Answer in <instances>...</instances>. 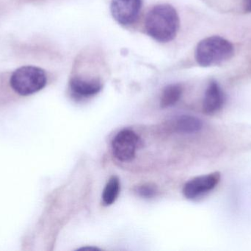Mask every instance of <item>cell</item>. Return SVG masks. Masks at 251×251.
<instances>
[{
    "label": "cell",
    "mask_w": 251,
    "mask_h": 251,
    "mask_svg": "<svg viewBox=\"0 0 251 251\" xmlns=\"http://www.w3.org/2000/svg\"><path fill=\"white\" fill-rule=\"evenodd\" d=\"M137 192L140 197H145V198H151L156 195L157 190L154 186L151 185V184H144V185L138 187Z\"/></svg>",
    "instance_id": "7c38bea8"
},
{
    "label": "cell",
    "mask_w": 251,
    "mask_h": 251,
    "mask_svg": "<svg viewBox=\"0 0 251 251\" xmlns=\"http://www.w3.org/2000/svg\"><path fill=\"white\" fill-rule=\"evenodd\" d=\"M143 0H112L110 10L113 17L122 25H129L137 20Z\"/></svg>",
    "instance_id": "8992f818"
},
{
    "label": "cell",
    "mask_w": 251,
    "mask_h": 251,
    "mask_svg": "<svg viewBox=\"0 0 251 251\" xmlns=\"http://www.w3.org/2000/svg\"><path fill=\"white\" fill-rule=\"evenodd\" d=\"M221 181V174L214 172L196 177L184 185L183 194L189 200H195L212 191Z\"/></svg>",
    "instance_id": "5b68a950"
},
{
    "label": "cell",
    "mask_w": 251,
    "mask_h": 251,
    "mask_svg": "<svg viewBox=\"0 0 251 251\" xmlns=\"http://www.w3.org/2000/svg\"><path fill=\"white\" fill-rule=\"evenodd\" d=\"M79 251H99L98 249H97V248H83V249H79Z\"/></svg>",
    "instance_id": "5bb4252c"
},
{
    "label": "cell",
    "mask_w": 251,
    "mask_h": 251,
    "mask_svg": "<svg viewBox=\"0 0 251 251\" xmlns=\"http://www.w3.org/2000/svg\"><path fill=\"white\" fill-rule=\"evenodd\" d=\"M182 87L179 84H171L167 85L162 91L161 97V107L168 108L174 106L181 98Z\"/></svg>",
    "instance_id": "30bf717a"
},
{
    "label": "cell",
    "mask_w": 251,
    "mask_h": 251,
    "mask_svg": "<svg viewBox=\"0 0 251 251\" xmlns=\"http://www.w3.org/2000/svg\"><path fill=\"white\" fill-rule=\"evenodd\" d=\"M203 128V122L199 118L190 115H183L176 121L175 128L181 134H192L199 132Z\"/></svg>",
    "instance_id": "9c48e42d"
},
{
    "label": "cell",
    "mask_w": 251,
    "mask_h": 251,
    "mask_svg": "<svg viewBox=\"0 0 251 251\" xmlns=\"http://www.w3.org/2000/svg\"><path fill=\"white\" fill-rule=\"evenodd\" d=\"M233 44L221 36H210L201 41L196 47L195 57L203 67L221 64L234 55Z\"/></svg>",
    "instance_id": "7a4b0ae2"
},
{
    "label": "cell",
    "mask_w": 251,
    "mask_h": 251,
    "mask_svg": "<svg viewBox=\"0 0 251 251\" xmlns=\"http://www.w3.org/2000/svg\"><path fill=\"white\" fill-rule=\"evenodd\" d=\"M225 103V95L216 81L209 83L203 101V110L206 114H213L221 110Z\"/></svg>",
    "instance_id": "52a82bcc"
},
{
    "label": "cell",
    "mask_w": 251,
    "mask_h": 251,
    "mask_svg": "<svg viewBox=\"0 0 251 251\" xmlns=\"http://www.w3.org/2000/svg\"><path fill=\"white\" fill-rule=\"evenodd\" d=\"M178 29L179 17L171 4H158L146 16V32L149 36L159 42L166 43L174 40Z\"/></svg>",
    "instance_id": "6da1fadb"
},
{
    "label": "cell",
    "mask_w": 251,
    "mask_h": 251,
    "mask_svg": "<svg viewBox=\"0 0 251 251\" xmlns=\"http://www.w3.org/2000/svg\"><path fill=\"white\" fill-rule=\"evenodd\" d=\"M45 71L35 66H24L16 69L10 78V85L16 94L28 96L42 90L47 85Z\"/></svg>",
    "instance_id": "3957f363"
},
{
    "label": "cell",
    "mask_w": 251,
    "mask_h": 251,
    "mask_svg": "<svg viewBox=\"0 0 251 251\" xmlns=\"http://www.w3.org/2000/svg\"><path fill=\"white\" fill-rule=\"evenodd\" d=\"M70 88L75 95L88 97L98 94L101 91L102 85L98 80H84L74 78L71 80Z\"/></svg>",
    "instance_id": "ba28073f"
},
{
    "label": "cell",
    "mask_w": 251,
    "mask_h": 251,
    "mask_svg": "<svg viewBox=\"0 0 251 251\" xmlns=\"http://www.w3.org/2000/svg\"><path fill=\"white\" fill-rule=\"evenodd\" d=\"M139 141L138 136L131 130H124L119 132L112 143L115 157L123 162H130L134 159Z\"/></svg>",
    "instance_id": "277c9868"
},
{
    "label": "cell",
    "mask_w": 251,
    "mask_h": 251,
    "mask_svg": "<svg viewBox=\"0 0 251 251\" xmlns=\"http://www.w3.org/2000/svg\"><path fill=\"white\" fill-rule=\"evenodd\" d=\"M121 184L119 178L113 176L110 178L105 186L102 194L103 203L105 206H110L115 203L120 193Z\"/></svg>",
    "instance_id": "8fae6325"
},
{
    "label": "cell",
    "mask_w": 251,
    "mask_h": 251,
    "mask_svg": "<svg viewBox=\"0 0 251 251\" xmlns=\"http://www.w3.org/2000/svg\"><path fill=\"white\" fill-rule=\"evenodd\" d=\"M245 7L247 11L251 12V0H244Z\"/></svg>",
    "instance_id": "4fadbf2b"
}]
</instances>
